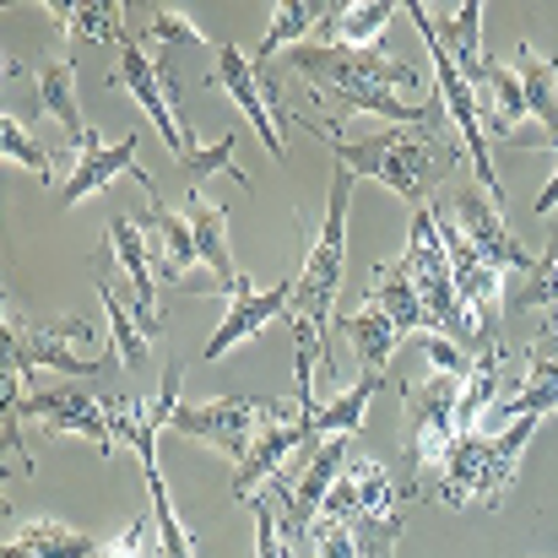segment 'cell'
I'll use <instances>...</instances> for the list:
<instances>
[{"label":"cell","instance_id":"22","mask_svg":"<svg viewBox=\"0 0 558 558\" xmlns=\"http://www.w3.org/2000/svg\"><path fill=\"white\" fill-rule=\"evenodd\" d=\"M38 104H44V114L65 131L71 147H82V142L93 136V125L82 120V104H76V60H71L65 49L38 71Z\"/></svg>","mask_w":558,"mask_h":558},{"label":"cell","instance_id":"24","mask_svg":"<svg viewBox=\"0 0 558 558\" xmlns=\"http://www.w3.org/2000/svg\"><path fill=\"white\" fill-rule=\"evenodd\" d=\"M515 76H521V93H526V120L543 125V136L554 142L558 153V60L554 54H537L532 44H521Z\"/></svg>","mask_w":558,"mask_h":558},{"label":"cell","instance_id":"21","mask_svg":"<svg viewBox=\"0 0 558 558\" xmlns=\"http://www.w3.org/2000/svg\"><path fill=\"white\" fill-rule=\"evenodd\" d=\"M98 537H82L49 515H33V521H16L11 537H5V558H98Z\"/></svg>","mask_w":558,"mask_h":558},{"label":"cell","instance_id":"32","mask_svg":"<svg viewBox=\"0 0 558 558\" xmlns=\"http://www.w3.org/2000/svg\"><path fill=\"white\" fill-rule=\"evenodd\" d=\"M93 288H98V299H104V315H109V348H114L120 369H147V359H153V337L136 326V315L120 304V293H114L104 277H93Z\"/></svg>","mask_w":558,"mask_h":558},{"label":"cell","instance_id":"16","mask_svg":"<svg viewBox=\"0 0 558 558\" xmlns=\"http://www.w3.org/2000/svg\"><path fill=\"white\" fill-rule=\"evenodd\" d=\"M293 310V282H277V288H255L250 277L233 288V299H228V315H222V326L211 331V342L201 348V364H217L222 353H233L239 342H250V337H260L277 315H288Z\"/></svg>","mask_w":558,"mask_h":558},{"label":"cell","instance_id":"3","mask_svg":"<svg viewBox=\"0 0 558 558\" xmlns=\"http://www.w3.org/2000/svg\"><path fill=\"white\" fill-rule=\"evenodd\" d=\"M537 423L543 417H515L499 434H461L450 456L439 461V472L417 488V499H434L450 510H499L505 494L515 488V472H521V456Z\"/></svg>","mask_w":558,"mask_h":558},{"label":"cell","instance_id":"15","mask_svg":"<svg viewBox=\"0 0 558 558\" xmlns=\"http://www.w3.org/2000/svg\"><path fill=\"white\" fill-rule=\"evenodd\" d=\"M114 87H125V93H131L142 109H147V120L158 125L163 147L174 153V163H180L190 147H195V131H185V125H180V114H174V104H169V93H163V76H158V65H153V49H147L136 33H125V44H120Z\"/></svg>","mask_w":558,"mask_h":558},{"label":"cell","instance_id":"13","mask_svg":"<svg viewBox=\"0 0 558 558\" xmlns=\"http://www.w3.org/2000/svg\"><path fill=\"white\" fill-rule=\"evenodd\" d=\"M206 82L233 98V109L255 125L260 147L282 163V158H288V147H282V120L271 114V98H266V82H260V71H255V54H239L233 44H211V71H206Z\"/></svg>","mask_w":558,"mask_h":558},{"label":"cell","instance_id":"14","mask_svg":"<svg viewBox=\"0 0 558 558\" xmlns=\"http://www.w3.org/2000/svg\"><path fill=\"white\" fill-rule=\"evenodd\" d=\"M407 483H396L390 472H385V461H374V456H348V466H342V477H337V488H331V499H326V510L337 515V521H407Z\"/></svg>","mask_w":558,"mask_h":558},{"label":"cell","instance_id":"36","mask_svg":"<svg viewBox=\"0 0 558 558\" xmlns=\"http://www.w3.org/2000/svg\"><path fill=\"white\" fill-rule=\"evenodd\" d=\"M233 147H239V131L228 125V136H222L217 147H201V142H195V147H190L185 158H180V169H185V174L195 180V185H206L211 174H228V169H233V174H239V180L250 185V174H244V169L233 163ZM250 190H255V185H250Z\"/></svg>","mask_w":558,"mask_h":558},{"label":"cell","instance_id":"35","mask_svg":"<svg viewBox=\"0 0 558 558\" xmlns=\"http://www.w3.org/2000/svg\"><path fill=\"white\" fill-rule=\"evenodd\" d=\"M142 44H153V49H211V38L190 22L185 11H174V5H158L153 16H147V38Z\"/></svg>","mask_w":558,"mask_h":558},{"label":"cell","instance_id":"31","mask_svg":"<svg viewBox=\"0 0 558 558\" xmlns=\"http://www.w3.org/2000/svg\"><path fill=\"white\" fill-rule=\"evenodd\" d=\"M379 385H385V374H364V379H359L353 390H342L337 401L310 407V434H315V439H320V434H326V439H331V434H348V439H353V434L364 428V417H369V401Z\"/></svg>","mask_w":558,"mask_h":558},{"label":"cell","instance_id":"39","mask_svg":"<svg viewBox=\"0 0 558 558\" xmlns=\"http://www.w3.org/2000/svg\"><path fill=\"white\" fill-rule=\"evenodd\" d=\"M423 353H428V364L434 374H456V379H466L477 359H466V348L461 342H450V337H434V331H423Z\"/></svg>","mask_w":558,"mask_h":558},{"label":"cell","instance_id":"29","mask_svg":"<svg viewBox=\"0 0 558 558\" xmlns=\"http://www.w3.org/2000/svg\"><path fill=\"white\" fill-rule=\"evenodd\" d=\"M326 16H331V5H310V0H282V5H271V27H266V38H260V49H255V65L266 71V60H271L277 49L310 44Z\"/></svg>","mask_w":558,"mask_h":558},{"label":"cell","instance_id":"23","mask_svg":"<svg viewBox=\"0 0 558 558\" xmlns=\"http://www.w3.org/2000/svg\"><path fill=\"white\" fill-rule=\"evenodd\" d=\"M190 228H195V250H201V260H206V271H211V282H217V293L222 299H233V288L244 282V271L233 266V250H228V217L217 211V206H206L201 195H190L185 206Z\"/></svg>","mask_w":558,"mask_h":558},{"label":"cell","instance_id":"10","mask_svg":"<svg viewBox=\"0 0 558 558\" xmlns=\"http://www.w3.org/2000/svg\"><path fill=\"white\" fill-rule=\"evenodd\" d=\"M434 217H439V239H445V255H450V277H456V293H461V304H466V315L477 320V331H483V342L488 348H499V320H505V277L466 244V233L456 228V217H450V206H434Z\"/></svg>","mask_w":558,"mask_h":558},{"label":"cell","instance_id":"6","mask_svg":"<svg viewBox=\"0 0 558 558\" xmlns=\"http://www.w3.org/2000/svg\"><path fill=\"white\" fill-rule=\"evenodd\" d=\"M407 16H412V27H417V38L428 44V60H434V82H439V104H445V120L461 131V147H466V163L477 169V185L488 190L499 206H505V190H499V174H494V158H488V136H483V109H477V87L461 76V65L450 60V49L439 44V27H434V16H428V5L423 0H412L407 5Z\"/></svg>","mask_w":558,"mask_h":558},{"label":"cell","instance_id":"17","mask_svg":"<svg viewBox=\"0 0 558 558\" xmlns=\"http://www.w3.org/2000/svg\"><path fill=\"white\" fill-rule=\"evenodd\" d=\"M114 174H131L142 190H158V180L136 163V131L131 136H120V142H104L98 131L76 147V169H71V180L60 185V211H71L76 201H87L93 190H104Z\"/></svg>","mask_w":558,"mask_h":558},{"label":"cell","instance_id":"27","mask_svg":"<svg viewBox=\"0 0 558 558\" xmlns=\"http://www.w3.org/2000/svg\"><path fill=\"white\" fill-rule=\"evenodd\" d=\"M434 27H439V44L450 49V60L461 65V76L477 87V82L488 76V65H494V60L483 54V5L466 0V5H456V11H450L445 22H434Z\"/></svg>","mask_w":558,"mask_h":558},{"label":"cell","instance_id":"38","mask_svg":"<svg viewBox=\"0 0 558 558\" xmlns=\"http://www.w3.org/2000/svg\"><path fill=\"white\" fill-rule=\"evenodd\" d=\"M98 558H163V548H158V526H153L147 515H136L114 543L98 548Z\"/></svg>","mask_w":558,"mask_h":558},{"label":"cell","instance_id":"7","mask_svg":"<svg viewBox=\"0 0 558 558\" xmlns=\"http://www.w3.org/2000/svg\"><path fill=\"white\" fill-rule=\"evenodd\" d=\"M5 379H22L27 369H60V374H98L104 364L87 353L93 348V326L82 315H65L60 326H38L16 310H5Z\"/></svg>","mask_w":558,"mask_h":558},{"label":"cell","instance_id":"19","mask_svg":"<svg viewBox=\"0 0 558 558\" xmlns=\"http://www.w3.org/2000/svg\"><path fill=\"white\" fill-rule=\"evenodd\" d=\"M526 374H521V390L510 396V407L488 423V428H477V434H499L505 423H515V417H548L558 407V331H548L537 348H526Z\"/></svg>","mask_w":558,"mask_h":558},{"label":"cell","instance_id":"12","mask_svg":"<svg viewBox=\"0 0 558 558\" xmlns=\"http://www.w3.org/2000/svg\"><path fill=\"white\" fill-rule=\"evenodd\" d=\"M304 445H315L310 412H304L299 401H277L271 417H266V428L255 434L250 456L233 466V499H255V488H271V483L282 477V461H288L293 450H304Z\"/></svg>","mask_w":558,"mask_h":558},{"label":"cell","instance_id":"25","mask_svg":"<svg viewBox=\"0 0 558 558\" xmlns=\"http://www.w3.org/2000/svg\"><path fill=\"white\" fill-rule=\"evenodd\" d=\"M342 337L353 342V353H359L364 374H385L390 369V359H396V348H401V331L390 326V315H385L374 299H364V304L342 320Z\"/></svg>","mask_w":558,"mask_h":558},{"label":"cell","instance_id":"34","mask_svg":"<svg viewBox=\"0 0 558 558\" xmlns=\"http://www.w3.org/2000/svg\"><path fill=\"white\" fill-rule=\"evenodd\" d=\"M0 153H5V163H22L33 180L54 185V163H49V153L33 142V131H27L16 114H5V120H0Z\"/></svg>","mask_w":558,"mask_h":558},{"label":"cell","instance_id":"9","mask_svg":"<svg viewBox=\"0 0 558 558\" xmlns=\"http://www.w3.org/2000/svg\"><path fill=\"white\" fill-rule=\"evenodd\" d=\"M277 401H255V396H211V401H180L169 412V428L185 439H206L211 450L233 456V466L250 456L255 434L266 428Z\"/></svg>","mask_w":558,"mask_h":558},{"label":"cell","instance_id":"30","mask_svg":"<svg viewBox=\"0 0 558 558\" xmlns=\"http://www.w3.org/2000/svg\"><path fill=\"white\" fill-rule=\"evenodd\" d=\"M49 16H54V27H60V38L65 33H82V38H98V44H125V33H131V22H125V5L120 0H109V5H98V0H87V5H44Z\"/></svg>","mask_w":558,"mask_h":558},{"label":"cell","instance_id":"1","mask_svg":"<svg viewBox=\"0 0 558 558\" xmlns=\"http://www.w3.org/2000/svg\"><path fill=\"white\" fill-rule=\"evenodd\" d=\"M353 185L359 174L337 163L331 190H326V217L320 233L304 255V271L293 277V385H299V407H320L315 401V369L331 374V353H326V326L337 315V293H342V271H348V206H353Z\"/></svg>","mask_w":558,"mask_h":558},{"label":"cell","instance_id":"37","mask_svg":"<svg viewBox=\"0 0 558 558\" xmlns=\"http://www.w3.org/2000/svg\"><path fill=\"white\" fill-rule=\"evenodd\" d=\"M548 304H558V228H554L548 255L532 266V277H526L521 293H515V310H548Z\"/></svg>","mask_w":558,"mask_h":558},{"label":"cell","instance_id":"5","mask_svg":"<svg viewBox=\"0 0 558 558\" xmlns=\"http://www.w3.org/2000/svg\"><path fill=\"white\" fill-rule=\"evenodd\" d=\"M401 434H407V450H412L407 499H417V488L439 472V461L461 439V379L428 374L423 385H407L401 390Z\"/></svg>","mask_w":558,"mask_h":558},{"label":"cell","instance_id":"18","mask_svg":"<svg viewBox=\"0 0 558 558\" xmlns=\"http://www.w3.org/2000/svg\"><path fill=\"white\" fill-rule=\"evenodd\" d=\"M109 244H114V260L125 266V277H131V315H136V326L158 342L163 337V315H158V266H153V255H147V233L131 222V217H114V233H109Z\"/></svg>","mask_w":558,"mask_h":558},{"label":"cell","instance_id":"26","mask_svg":"<svg viewBox=\"0 0 558 558\" xmlns=\"http://www.w3.org/2000/svg\"><path fill=\"white\" fill-rule=\"evenodd\" d=\"M369 299L390 315V326L401 331V337H412V331H428V315H423V299H417V288H412V271H407V260H385V266H374V288Z\"/></svg>","mask_w":558,"mask_h":558},{"label":"cell","instance_id":"40","mask_svg":"<svg viewBox=\"0 0 558 558\" xmlns=\"http://www.w3.org/2000/svg\"><path fill=\"white\" fill-rule=\"evenodd\" d=\"M548 211H558V169H554V180H548V190L537 195V217H548Z\"/></svg>","mask_w":558,"mask_h":558},{"label":"cell","instance_id":"4","mask_svg":"<svg viewBox=\"0 0 558 558\" xmlns=\"http://www.w3.org/2000/svg\"><path fill=\"white\" fill-rule=\"evenodd\" d=\"M401 260H407L412 288H417V299H423L428 331H434V337H450V342H461V348L488 353L477 320L466 315V304H461V293H456V277H450V255H445L434 206H417V217H412V228H407V255H401Z\"/></svg>","mask_w":558,"mask_h":558},{"label":"cell","instance_id":"20","mask_svg":"<svg viewBox=\"0 0 558 558\" xmlns=\"http://www.w3.org/2000/svg\"><path fill=\"white\" fill-rule=\"evenodd\" d=\"M147 206H153V228H158V239H163V250L153 255L158 282L180 288V282H190V271H195V260H201V250H195V228H190L185 211H169V206H163L158 190H147Z\"/></svg>","mask_w":558,"mask_h":558},{"label":"cell","instance_id":"11","mask_svg":"<svg viewBox=\"0 0 558 558\" xmlns=\"http://www.w3.org/2000/svg\"><path fill=\"white\" fill-rule=\"evenodd\" d=\"M450 217H456V228L466 233V244L499 271V277H532V255L521 250V239L510 233V222H505V206L488 195V190H456L450 195Z\"/></svg>","mask_w":558,"mask_h":558},{"label":"cell","instance_id":"33","mask_svg":"<svg viewBox=\"0 0 558 558\" xmlns=\"http://www.w3.org/2000/svg\"><path fill=\"white\" fill-rule=\"evenodd\" d=\"M288 554L293 558H359V543H353L348 521H337V515L326 510V515H315V521L288 543Z\"/></svg>","mask_w":558,"mask_h":558},{"label":"cell","instance_id":"2","mask_svg":"<svg viewBox=\"0 0 558 558\" xmlns=\"http://www.w3.org/2000/svg\"><path fill=\"white\" fill-rule=\"evenodd\" d=\"M299 125L326 136L342 169H353L359 180H379L385 190H396L401 201H428V190L445 180V169H456L466 158V153L445 147V131H423V125L348 131V125L315 120V114H299Z\"/></svg>","mask_w":558,"mask_h":558},{"label":"cell","instance_id":"8","mask_svg":"<svg viewBox=\"0 0 558 558\" xmlns=\"http://www.w3.org/2000/svg\"><path fill=\"white\" fill-rule=\"evenodd\" d=\"M16 423H44L49 434H76V439L98 445L104 456H109V445H114L109 401H104V396H87L82 385L22 390L16 401H5V434H11V450H22V445H16Z\"/></svg>","mask_w":558,"mask_h":558},{"label":"cell","instance_id":"28","mask_svg":"<svg viewBox=\"0 0 558 558\" xmlns=\"http://www.w3.org/2000/svg\"><path fill=\"white\" fill-rule=\"evenodd\" d=\"M477 109H483V125L494 136H515L521 120H526V93H521V76L510 65H488V76L477 82Z\"/></svg>","mask_w":558,"mask_h":558}]
</instances>
